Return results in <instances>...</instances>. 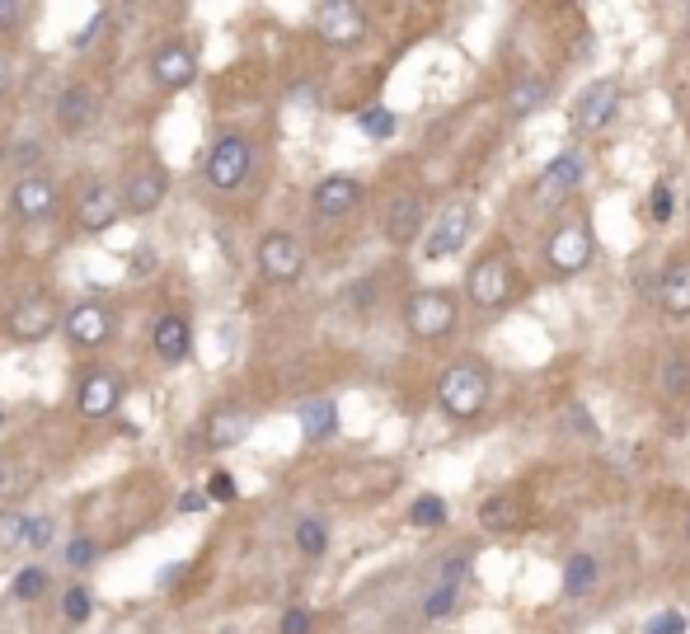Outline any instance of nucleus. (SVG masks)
<instances>
[{"label": "nucleus", "instance_id": "obj_1", "mask_svg": "<svg viewBox=\"0 0 690 634\" xmlns=\"http://www.w3.org/2000/svg\"><path fill=\"white\" fill-rule=\"evenodd\" d=\"M437 400L451 418H475L484 404H489V367L475 362V357H460L451 362L442 376V386H437Z\"/></svg>", "mask_w": 690, "mask_h": 634}, {"label": "nucleus", "instance_id": "obj_2", "mask_svg": "<svg viewBox=\"0 0 690 634\" xmlns=\"http://www.w3.org/2000/svg\"><path fill=\"white\" fill-rule=\"evenodd\" d=\"M620 104H625V85L615 76L587 80L583 90H578V99H573L568 123H573V132H597V127H606L620 113Z\"/></svg>", "mask_w": 690, "mask_h": 634}, {"label": "nucleus", "instance_id": "obj_3", "mask_svg": "<svg viewBox=\"0 0 690 634\" xmlns=\"http://www.w3.org/2000/svg\"><path fill=\"white\" fill-rule=\"evenodd\" d=\"M470 231H475V202H451V207H442V212H437V221L428 226L423 259H428V263H442V259H451V254H460V249H465V240H470Z\"/></svg>", "mask_w": 690, "mask_h": 634}, {"label": "nucleus", "instance_id": "obj_4", "mask_svg": "<svg viewBox=\"0 0 690 634\" xmlns=\"http://www.w3.org/2000/svg\"><path fill=\"white\" fill-rule=\"evenodd\" d=\"M404 320H409V334H418V339H446L456 329V296L442 287H423L409 296Z\"/></svg>", "mask_w": 690, "mask_h": 634}, {"label": "nucleus", "instance_id": "obj_5", "mask_svg": "<svg viewBox=\"0 0 690 634\" xmlns=\"http://www.w3.org/2000/svg\"><path fill=\"white\" fill-rule=\"evenodd\" d=\"M249 165H254V146L249 137L240 132H226V137H216L212 155H207V184L230 193V188H240L249 179Z\"/></svg>", "mask_w": 690, "mask_h": 634}, {"label": "nucleus", "instance_id": "obj_6", "mask_svg": "<svg viewBox=\"0 0 690 634\" xmlns=\"http://www.w3.org/2000/svg\"><path fill=\"white\" fill-rule=\"evenodd\" d=\"M545 259H550V268L559 273V278L583 273L587 263H592V226H587V221H564V226L550 235Z\"/></svg>", "mask_w": 690, "mask_h": 634}, {"label": "nucleus", "instance_id": "obj_7", "mask_svg": "<svg viewBox=\"0 0 690 634\" xmlns=\"http://www.w3.org/2000/svg\"><path fill=\"white\" fill-rule=\"evenodd\" d=\"M465 292L475 301L479 310H498L512 301V263L503 254H489V259H479L470 268V278H465Z\"/></svg>", "mask_w": 690, "mask_h": 634}, {"label": "nucleus", "instance_id": "obj_8", "mask_svg": "<svg viewBox=\"0 0 690 634\" xmlns=\"http://www.w3.org/2000/svg\"><path fill=\"white\" fill-rule=\"evenodd\" d=\"M254 259H259V273L268 282H296L301 278V268H306V254H301V240L287 231H268L254 249Z\"/></svg>", "mask_w": 690, "mask_h": 634}, {"label": "nucleus", "instance_id": "obj_9", "mask_svg": "<svg viewBox=\"0 0 690 634\" xmlns=\"http://www.w3.org/2000/svg\"><path fill=\"white\" fill-rule=\"evenodd\" d=\"M62 334L71 339V348L80 353H94V348H104L113 339V315H108L99 301H80L62 315Z\"/></svg>", "mask_w": 690, "mask_h": 634}, {"label": "nucleus", "instance_id": "obj_10", "mask_svg": "<svg viewBox=\"0 0 690 634\" xmlns=\"http://www.w3.org/2000/svg\"><path fill=\"white\" fill-rule=\"evenodd\" d=\"M315 33L329 47H353L367 38V15H362V5H353V0H329V5L315 10Z\"/></svg>", "mask_w": 690, "mask_h": 634}, {"label": "nucleus", "instance_id": "obj_11", "mask_svg": "<svg viewBox=\"0 0 690 634\" xmlns=\"http://www.w3.org/2000/svg\"><path fill=\"white\" fill-rule=\"evenodd\" d=\"M57 325H62V315H57V306H52L47 296H24V301L5 315V334L15 343H43L47 334H57Z\"/></svg>", "mask_w": 690, "mask_h": 634}, {"label": "nucleus", "instance_id": "obj_12", "mask_svg": "<svg viewBox=\"0 0 690 634\" xmlns=\"http://www.w3.org/2000/svg\"><path fill=\"white\" fill-rule=\"evenodd\" d=\"M151 80L169 94L188 90V85L198 80V57H193V47L188 43H160L151 52Z\"/></svg>", "mask_w": 690, "mask_h": 634}, {"label": "nucleus", "instance_id": "obj_13", "mask_svg": "<svg viewBox=\"0 0 690 634\" xmlns=\"http://www.w3.org/2000/svg\"><path fill=\"white\" fill-rule=\"evenodd\" d=\"M578 184H587V155L578 151V146H568V151H559L540 170V188H536V198L540 202H559L568 198V193H578Z\"/></svg>", "mask_w": 690, "mask_h": 634}, {"label": "nucleus", "instance_id": "obj_14", "mask_svg": "<svg viewBox=\"0 0 690 634\" xmlns=\"http://www.w3.org/2000/svg\"><path fill=\"white\" fill-rule=\"evenodd\" d=\"M169 198V170L165 165H141L132 179L123 184V212H132V217H151V212H160V202Z\"/></svg>", "mask_w": 690, "mask_h": 634}, {"label": "nucleus", "instance_id": "obj_15", "mask_svg": "<svg viewBox=\"0 0 690 634\" xmlns=\"http://www.w3.org/2000/svg\"><path fill=\"white\" fill-rule=\"evenodd\" d=\"M118 400H123V381L108 372V367H94V372L80 376V390H76V409L90 423H99V418H108L113 409H118Z\"/></svg>", "mask_w": 690, "mask_h": 634}, {"label": "nucleus", "instance_id": "obj_16", "mask_svg": "<svg viewBox=\"0 0 690 634\" xmlns=\"http://www.w3.org/2000/svg\"><path fill=\"white\" fill-rule=\"evenodd\" d=\"M118 212H123V202H118V188H113V184L80 188V198H76V226L85 235H104L108 226L118 221Z\"/></svg>", "mask_w": 690, "mask_h": 634}, {"label": "nucleus", "instance_id": "obj_17", "mask_svg": "<svg viewBox=\"0 0 690 634\" xmlns=\"http://www.w3.org/2000/svg\"><path fill=\"white\" fill-rule=\"evenodd\" d=\"M94 123H99V94L90 85H66L57 94V127H62L66 137H80Z\"/></svg>", "mask_w": 690, "mask_h": 634}, {"label": "nucleus", "instance_id": "obj_18", "mask_svg": "<svg viewBox=\"0 0 690 634\" xmlns=\"http://www.w3.org/2000/svg\"><path fill=\"white\" fill-rule=\"evenodd\" d=\"M151 348L160 362H169V367H179L188 353H193V325H188L179 310H165L160 320L151 325Z\"/></svg>", "mask_w": 690, "mask_h": 634}, {"label": "nucleus", "instance_id": "obj_19", "mask_svg": "<svg viewBox=\"0 0 690 634\" xmlns=\"http://www.w3.org/2000/svg\"><path fill=\"white\" fill-rule=\"evenodd\" d=\"M249 428H254V418H249L240 404H221V409H212L207 423H202V442H207V451L240 447L249 437Z\"/></svg>", "mask_w": 690, "mask_h": 634}, {"label": "nucleus", "instance_id": "obj_20", "mask_svg": "<svg viewBox=\"0 0 690 634\" xmlns=\"http://www.w3.org/2000/svg\"><path fill=\"white\" fill-rule=\"evenodd\" d=\"M315 212L329 221L348 217L357 202H362V179H353V174H324L320 184H315Z\"/></svg>", "mask_w": 690, "mask_h": 634}, {"label": "nucleus", "instance_id": "obj_21", "mask_svg": "<svg viewBox=\"0 0 690 634\" xmlns=\"http://www.w3.org/2000/svg\"><path fill=\"white\" fill-rule=\"evenodd\" d=\"M385 240L390 245H414L418 231H423V198L418 193H399V198H390V207H385Z\"/></svg>", "mask_w": 690, "mask_h": 634}, {"label": "nucleus", "instance_id": "obj_22", "mask_svg": "<svg viewBox=\"0 0 690 634\" xmlns=\"http://www.w3.org/2000/svg\"><path fill=\"white\" fill-rule=\"evenodd\" d=\"M15 212L19 221H47L57 212V184L47 174H24L15 184Z\"/></svg>", "mask_w": 690, "mask_h": 634}, {"label": "nucleus", "instance_id": "obj_23", "mask_svg": "<svg viewBox=\"0 0 690 634\" xmlns=\"http://www.w3.org/2000/svg\"><path fill=\"white\" fill-rule=\"evenodd\" d=\"M550 94H554V85L545 76H517L512 85H507L503 109L512 113V118H531V113H540L545 104H550Z\"/></svg>", "mask_w": 690, "mask_h": 634}, {"label": "nucleus", "instance_id": "obj_24", "mask_svg": "<svg viewBox=\"0 0 690 634\" xmlns=\"http://www.w3.org/2000/svg\"><path fill=\"white\" fill-rule=\"evenodd\" d=\"M658 306L676 320H686L690 315V259H676L658 282Z\"/></svg>", "mask_w": 690, "mask_h": 634}, {"label": "nucleus", "instance_id": "obj_25", "mask_svg": "<svg viewBox=\"0 0 690 634\" xmlns=\"http://www.w3.org/2000/svg\"><path fill=\"white\" fill-rule=\"evenodd\" d=\"M479 526H484L489 536L517 531V526H522V503H517L512 494H489L484 498V508H479Z\"/></svg>", "mask_w": 690, "mask_h": 634}, {"label": "nucleus", "instance_id": "obj_26", "mask_svg": "<svg viewBox=\"0 0 690 634\" xmlns=\"http://www.w3.org/2000/svg\"><path fill=\"white\" fill-rule=\"evenodd\" d=\"M296 418H301L306 442H329V437L338 433V404L334 400H306Z\"/></svg>", "mask_w": 690, "mask_h": 634}, {"label": "nucleus", "instance_id": "obj_27", "mask_svg": "<svg viewBox=\"0 0 690 634\" xmlns=\"http://www.w3.org/2000/svg\"><path fill=\"white\" fill-rule=\"evenodd\" d=\"M597 588V555H587V550H578V555H568L564 564V597H587V592Z\"/></svg>", "mask_w": 690, "mask_h": 634}, {"label": "nucleus", "instance_id": "obj_28", "mask_svg": "<svg viewBox=\"0 0 690 634\" xmlns=\"http://www.w3.org/2000/svg\"><path fill=\"white\" fill-rule=\"evenodd\" d=\"M658 386H662V395H672V400H686V395H690V357H686V353H667V357H662Z\"/></svg>", "mask_w": 690, "mask_h": 634}, {"label": "nucleus", "instance_id": "obj_29", "mask_svg": "<svg viewBox=\"0 0 690 634\" xmlns=\"http://www.w3.org/2000/svg\"><path fill=\"white\" fill-rule=\"evenodd\" d=\"M296 550L306 559H320L324 550H329V526H324L320 517H301V522H296Z\"/></svg>", "mask_w": 690, "mask_h": 634}, {"label": "nucleus", "instance_id": "obj_30", "mask_svg": "<svg viewBox=\"0 0 690 634\" xmlns=\"http://www.w3.org/2000/svg\"><path fill=\"white\" fill-rule=\"evenodd\" d=\"M47 592V569L43 564H29V569H19L15 573V583H10V597L15 602H38Z\"/></svg>", "mask_w": 690, "mask_h": 634}, {"label": "nucleus", "instance_id": "obj_31", "mask_svg": "<svg viewBox=\"0 0 690 634\" xmlns=\"http://www.w3.org/2000/svg\"><path fill=\"white\" fill-rule=\"evenodd\" d=\"M62 616L71 620V625H85V620L94 616V592L85 588V583H76V588L62 592Z\"/></svg>", "mask_w": 690, "mask_h": 634}, {"label": "nucleus", "instance_id": "obj_32", "mask_svg": "<svg viewBox=\"0 0 690 634\" xmlns=\"http://www.w3.org/2000/svg\"><path fill=\"white\" fill-rule=\"evenodd\" d=\"M409 522L423 526V531H432V526H442V522H446V498H437V494H418V498H414V508H409Z\"/></svg>", "mask_w": 690, "mask_h": 634}, {"label": "nucleus", "instance_id": "obj_33", "mask_svg": "<svg viewBox=\"0 0 690 634\" xmlns=\"http://www.w3.org/2000/svg\"><path fill=\"white\" fill-rule=\"evenodd\" d=\"M357 127H362L371 141H390L395 137V113L381 109V104H376V109H362L357 113Z\"/></svg>", "mask_w": 690, "mask_h": 634}, {"label": "nucleus", "instance_id": "obj_34", "mask_svg": "<svg viewBox=\"0 0 690 634\" xmlns=\"http://www.w3.org/2000/svg\"><path fill=\"white\" fill-rule=\"evenodd\" d=\"M24 526H29V517L15 508L0 512V550H19L24 545Z\"/></svg>", "mask_w": 690, "mask_h": 634}, {"label": "nucleus", "instance_id": "obj_35", "mask_svg": "<svg viewBox=\"0 0 690 634\" xmlns=\"http://www.w3.org/2000/svg\"><path fill=\"white\" fill-rule=\"evenodd\" d=\"M52 541H57V522H52V517H29V526H24V545L43 555Z\"/></svg>", "mask_w": 690, "mask_h": 634}, {"label": "nucleus", "instance_id": "obj_36", "mask_svg": "<svg viewBox=\"0 0 690 634\" xmlns=\"http://www.w3.org/2000/svg\"><path fill=\"white\" fill-rule=\"evenodd\" d=\"M202 494H207V503H235V498H240V484H235V475H230V470H216Z\"/></svg>", "mask_w": 690, "mask_h": 634}, {"label": "nucleus", "instance_id": "obj_37", "mask_svg": "<svg viewBox=\"0 0 690 634\" xmlns=\"http://www.w3.org/2000/svg\"><path fill=\"white\" fill-rule=\"evenodd\" d=\"M277 634H315V616L306 606H287L282 620H277Z\"/></svg>", "mask_w": 690, "mask_h": 634}, {"label": "nucleus", "instance_id": "obj_38", "mask_svg": "<svg viewBox=\"0 0 690 634\" xmlns=\"http://www.w3.org/2000/svg\"><path fill=\"white\" fill-rule=\"evenodd\" d=\"M94 555H99V545H94L90 536H71V541H66V564H71V569H90Z\"/></svg>", "mask_w": 690, "mask_h": 634}, {"label": "nucleus", "instance_id": "obj_39", "mask_svg": "<svg viewBox=\"0 0 690 634\" xmlns=\"http://www.w3.org/2000/svg\"><path fill=\"white\" fill-rule=\"evenodd\" d=\"M451 611H456V588H442V583H437V588H432V597L423 602V616H428V620H442V616H451Z\"/></svg>", "mask_w": 690, "mask_h": 634}, {"label": "nucleus", "instance_id": "obj_40", "mask_svg": "<svg viewBox=\"0 0 690 634\" xmlns=\"http://www.w3.org/2000/svg\"><path fill=\"white\" fill-rule=\"evenodd\" d=\"M127 268H132V278H151L155 268H160V249H155V245H137Z\"/></svg>", "mask_w": 690, "mask_h": 634}, {"label": "nucleus", "instance_id": "obj_41", "mask_svg": "<svg viewBox=\"0 0 690 634\" xmlns=\"http://www.w3.org/2000/svg\"><path fill=\"white\" fill-rule=\"evenodd\" d=\"M644 634H686V616L681 611H662L644 625Z\"/></svg>", "mask_w": 690, "mask_h": 634}, {"label": "nucleus", "instance_id": "obj_42", "mask_svg": "<svg viewBox=\"0 0 690 634\" xmlns=\"http://www.w3.org/2000/svg\"><path fill=\"white\" fill-rule=\"evenodd\" d=\"M653 221H672V212H676V193H672V184H658L653 188Z\"/></svg>", "mask_w": 690, "mask_h": 634}, {"label": "nucleus", "instance_id": "obj_43", "mask_svg": "<svg viewBox=\"0 0 690 634\" xmlns=\"http://www.w3.org/2000/svg\"><path fill=\"white\" fill-rule=\"evenodd\" d=\"M104 24H108V10H99V15H94L90 24L76 33V38H71V47H76V52H80V47H94V43H99V33H104Z\"/></svg>", "mask_w": 690, "mask_h": 634}, {"label": "nucleus", "instance_id": "obj_44", "mask_svg": "<svg viewBox=\"0 0 690 634\" xmlns=\"http://www.w3.org/2000/svg\"><path fill=\"white\" fill-rule=\"evenodd\" d=\"M465 569H470V555H451V559H446V564H442V588H460Z\"/></svg>", "mask_w": 690, "mask_h": 634}, {"label": "nucleus", "instance_id": "obj_45", "mask_svg": "<svg viewBox=\"0 0 690 634\" xmlns=\"http://www.w3.org/2000/svg\"><path fill=\"white\" fill-rule=\"evenodd\" d=\"M19 19H24V5L19 0H0V33H15Z\"/></svg>", "mask_w": 690, "mask_h": 634}, {"label": "nucleus", "instance_id": "obj_46", "mask_svg": "<svg viewBox=\"0 0 690 634\" xmlns=\"http://www.w3.org/2000/svg\"><path fill=\"white\" fill-rule=\"evenodd\" d=\"M19 489H24V470L19 465H0V498L19 494Z\"/></svg>", "mask_w": 690, "mask_h": 634}, {"label": "nucleus", "instance_id": "obj_47", "mask_svg": "<svg viewBox=\"0 0 690 634\" xmlns=\"http://www.w3.org/2000/svg\"><path fill=\"white\" fill-rule=\"evenodd\" d=\"M568 414H573V428H578V433H587V437H601V428H597V423H592V414H587L583 404H568Z\"/></svg>", "mask_w": 690, "mask_h": 634}, {"label": "nucleus", "instance_id": "obj_48", "mask_svg": "<svg viewBox=\"0 0 690 634\" xmlns=\"http://www.w3.org/2000/svg\"><path fill=\"white\" fill-rule=\"evenodd\" d=\"M207 508V494H202V489H184V494H179V512H202Z\"/></svg>", "mask_w": 690, "mask_h": 634}, {"label": "nucleus", "instance_id": "obj_49", "mask_svg": "<svg viewBox=\"0 0 690 634\" xmlns=\"http://www.w3.org/2000/svg\"><path fill=\"white\" fill-rule=\"evenodd\" d=\"M38 155H43V141H19V151H15L19 165H33Z\"/></svg>", "mask_w": 690, "mask_h": 634}, {"label": "nucleus", "instance_id": "obj_50", "mask_svg": "<svg viewBox=\"0 0 690 634\" xmlns=\"http://www.w3.org/2000/svg\"><path fill=\"white\" fill-rule=\"evenodd\" d=\"M10 90H15V66L0 57V94H10Z\"/></svg>", "mask_w": 690, "mask_h": 634}, {"label": "nucleus", "instance_id": "obj_51", "mask_svg": "<svg viewBox=\"0 0 690 634\" xmlns=\"http://www.w3.org/2000/svg\"><path fill=\"white\" fill-rule=\"evenodd\" d=\"M179 573H184V564H169V569H160V573H155V583H160V588H165V583H174V578H179Z\"/></svg>", "mask_w": 690, "mask_h": 634}, {"label": "nucleus", "instance_id": "obj_52", "mask_svg": "<svg viewBox=\"0 0 690 634\" xmlns=\"http://www.w3.org/2000/svg\"><path fill=\"white\" fill-rule=\"evenodd\" d=\"M681 531H686V541H690V508H686V522H681Z\"/></svg>", "mask_w": 690, "mask_h": 634}, {"label": "nucleus", "instance_id": "obj_53", "mask_svg": "<svg viewBox=\"0 0 690 634\" xmlns=\"http://www.w3.org/2000/svg\"><path fill=\"white\" fill-rule=\"evenodd\" d=\"M0 423H5V409H0Z\"/></svg>", "mask_w": 690, "mask_h": 634}, {"label": "nucleus", "instance_id": "obj_54", "mask_svg": "<svg viewBox=\"0 0 690 634\" xmlns=\"http://www.w3.org/2000/svg\"><path fill=\"white\" fill-rule=\"evenodd\" d=\"M0 160H5V146H0Z\"/></svg>", "mask_w": 690, "mask_h": 634}, {"label": "nucleus", "instance_id": "obj_55", "mask_svg": "<svg viewBox=\"0 0 690 634\" xmlns=\"http://www.w3.org/2000/svg\"><path fill=\"white\" fill-rule=\"evenodd\" d=\"M221 634H235V630H221Z\"/></svg>", "mask_w": 690, "mask_h": 634}]
</instances>
